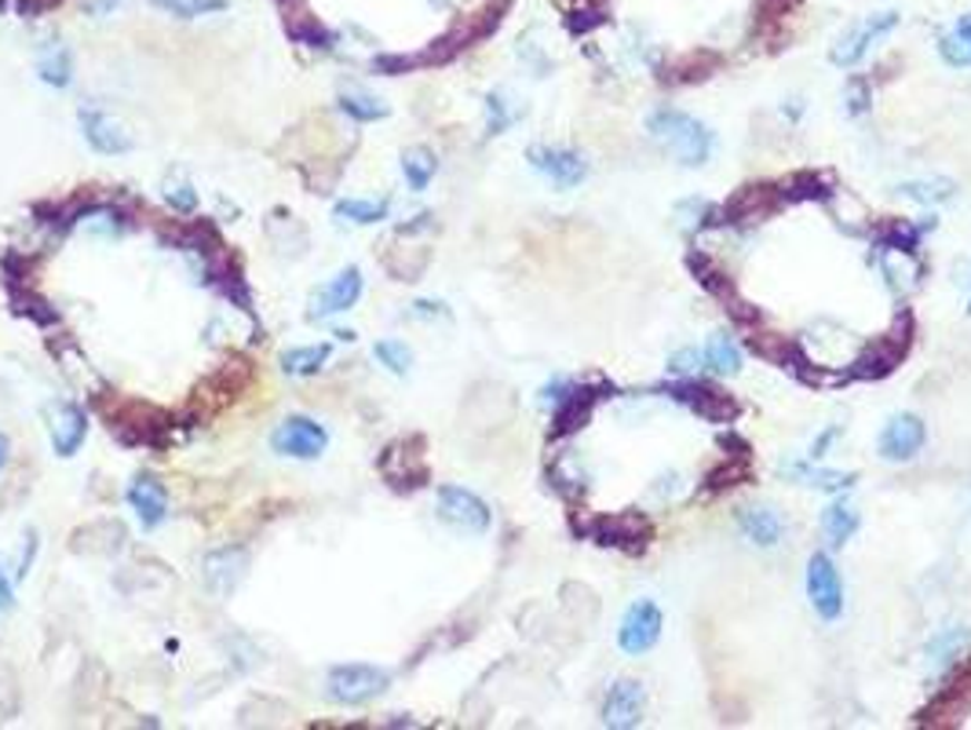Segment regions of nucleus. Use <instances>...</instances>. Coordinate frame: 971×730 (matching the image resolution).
<instances>
[{"label": "nucleus", "mask_w": 971, "mask_h": 730, "mask_svg": "<svg viewBox=\"0 0 971 730\" xmlns=\"http://www.w3.org/2000/svg\"><path fill=\"white\" fill-rule=\"evenodd\" d=\"M117 4H121V0H91L88 8L96 11V16H107V11H110V8H117Z\"/></svg>", "instance_id": "nucleus-42"}, {"label": "nucleus", "mask_w": 971, "mask_h": 730, "mask_svg": "<svg viewBox=\"0 0 971 730\" xmlns=\"http://www.w3.org/2000/svg\"><path fill=\"white\" fill-rule=\"evenodd\" d=\"M362 296V271L359 267H344L325 289H318V296L311 303V318H333L351 311Z\"/></svg>", "instance_id": "nucleus-13"}, {"label": "nucleus", "mask_w": 971, "mask_h": 730, "mask_svg": "<svg viewBox=\"0 0 971 730\" xmlns=\"http://www.w3.org/2000/svg\"><path fill=\"white\" fill-rule=\"evenodd\" d=\"M391 205L388 202H362V197H347V202H336L333 216L344 223H359V227H370V223L388 220Z\"/></svg>", "instance_id": "nucleus-26"}, {"label": "nucleus", "mask_w": 971, "mask_h": 730, "mask_svg": "<svg viewBox=\"0 0 971 730\" xmlns=\"http://www.w3.org/2000/svg\"><path fill=\"white\" fill-rule=\"evenodd\" d=\"M596 388H570L567 383V395H559V413H556V431H577L581 424L588 420L596 406Z\"/></svg>", "instance_id": "nucleus-20"}, {"label": "nucleus", "mask_w": 971, "mask_h": 730, "mask_svg": "<svg viewBox=\"0 0 971 730\" xmlns=\"http://www.w3.org/2000/svg\"><path fill=\"white\" fill-rule=\"evenodd\" d=\"M439 519L461 534H485L493 523L490 504L464 486H442L439 489Z\"/></svg>", "instance_id": "nucleus-4"}, {"label": "nucleus", "mask_w": 971, "mask_h": 730, "mask_svg": "<svg viewBox=\"0 0 971 730\" xmlns=\"http://www.w3.org/2000/svg\"><path fill=\"white\" fill-rule=\"evenodd\" d=\"M373 358L395 377H405V373H410V366H413V351L405 348L402 340H380L373 348Z\"/></svg>", "instance_id": "nucleus-31"}, {"label": "nucleus", "mask_w": 971, "mask_h": 730, "mask_svg": "<svg viewBox=\"0 0 971 730\" xmlns=\"http://www.w3.org/2000/svg\"><path fill=\"white\" fill-rule=\"evenodd\" d=\"M165 202L173 205L176 212H194V208H198V191H194L190 183H176V187L168 183V187H165Z\"/></svg>", "instance_id": "nucleus-35"}, {"label": "nucleus", "mask_w": 971, "mask_h": 730, "mask_svg": "<svg viewBox=\"0 0 971 730\" xmlns=\"http://www.w3.org/2000/svg\"><path fill=\"white\" fill-rule=\"evenodd\" d=\"M8 454H11V446H8V435L0 431V471H4V464H8Z\"/></svg>", "instance_id": "nucleus-43"}, {"label": "nucleus", "mask_w": 971, "mask_h": 730, "mask_svg": "<svg viewBox=\"0 0 971 730\" xmlns=\"http://www.w3.org/2000/svg\"><path fill=\"white\" fill-rule=\"evenodd\" d=\"M924 438H928V431H924L921 417H913V413H899V417H891V420L884 424L881 438H876V449H881V457H884V460L902 464V460H913L916 454H921Z\"/></svg>", "instance_id": "nucleus-11"}, {"label": "nucleus", "mask_w": 971, "mask_h": 730, "mask_svg": "<svg viewBox=\"0 0 971 730\" xmlns=\"http://www.w3.org/2000/svg\"><path fill=\"white\" fill-rule=\"evenodd\" d=\"M77 121H81V136L85 143L91 146L96 154H128L133 150V136L114 121V117L107 110H99V106H81L77 110Z\"/></svg>", "instance_id": "nucleus-10"}, {"label": "nucleus", "mask_w": 971, "mask_h": 730, "mask_svg": "<svg viewBox=\"0 0 971 730\" xmlns=\"http://www.w3.org/2000/svg\"><path fill=\"white\" fill-rule=\"evenodd\" d=\"M661 391H668L676 398V402L690 406L698 417H708V420H730L734 413H738V406L730 402V398L724 391L708 388V383H698V380H679V383H665Z\"/></svg>", "instance_id": "nucleus-12"}, {"label": "nucleus", "mask_w": 971, "mask_h": 730, "mask_svg": "<svg viewBox=\"0 0 971 730\" xmlns=\"http://www.w3.org/2000/svg\"><path fill=\"white\" fill-rule=\"evenodd\" d=\"M336 103H340V110L359 125H370V121H380V117H388V103H380L376 96H365V91H344Z\"/></svg>", "instance_id": "nucleus-29"}, {"label": "nucleus", "mask_w": 971, "mask_h": 730, "mask_svg": "<svg viewBox=\"0 0 971 730\" xmlns=\"http://www.w3.org/2000/svg\"><path fill=\"white\" fill-rule=\"evenodd\" d=\"M647 132L668 157H676V162L687 165V168L705 165L708 154H713V132H708L698 117H690L684 110H673V106L654 110L647 117Z\"/></svg>", "instance_id": "nucleus-1"}, {"label": "nucleus", "mask_w": 971, "mask_h": 730, "mask_svg": "<svg viewBox=\"0 0 971 730\" xmlns=\"http://www.w3.org/2000/svg\"><path fill=\"white\" fill-rule=\"evenodd\" d=\"M333 343H307V348H288L282 354V369L288 377H314L318 369L330 362Z\"/></svg>", "instance_id": "nucleus-21"}, {"label": "nucleus", "mask_w": 971, "mask_h": 730, "mask_svg": "<svg viewBox=\"0 0 971 730\" xmlns=\"http://www.w3.org/2000/svg\"><path fill=\"white\" fill-rule=\"evenodd\" d=\"M661 606L650 603V600H636L632 606L625 610L621 617V629H618V646L625 650V654H647L650 646H658L661 640Z\"/></svg>", "instance_id": "nucleus-7"}, {"label": "nucleus", "mask_w": 971, "mask_h": 730, "mask_svg": "<svg viewBox=\"0 0 971 730\" xmlns=\"http://www.w3.org/2000/svg\"><path fill=\"white\" fill-rule=\"evenodd\" d=\"M157 8L168 11V16L179 19H198V16H213V11L227 8V0H154Z\"/></svg>", "instance_id": "nucleus-32"}, {"label": "nucleus", "mask_w": 971, "mask_h": 730, "mask_svg": "<svg viewBox=\"0 0 971 730\" xmlns=\"http://www.w3.org/2000/svg\"><path fill=\"white\" fill-rule=\"evenodd\" d=\"M643 701H647V694L636 680H618L607 690V701H602V723L621 730L636 727L643 720Z\"/></svg>", "instance_id": "nucleus-14"}, {"label": "nucleus", "mask_w": 971, "mask_h": 730, "mask_svg": "<svg viewBox=\"0 0 971 730\" xmlns=\"http://www.w3.org/2000/svg\"><path fill=\"white\" fill-rule=\"evenodd\" d=\"M439 172V157L428 150V146H410V150L402 154V176L405 183H410V191H428V183L435 179Z\"/></svg>", "instance_id": "nucleus-22"}, {"label": "nucleus", "mask_w": 971, "mask_h": 730, "mask_svg": "<svg viewBox=\"0 0 971 730\" xmlns=\"http://www.w3.org/2000/svg\"><path fill=\"white\" fill-rule=\"evenodd\" d=\"M895 26H899V11H876V16L859 22L855 30H847L844 37H840V45L833 48V56H830L833 66H840V70H855V66L865 59V51L881 41V37H887Z\"/></svg>", "instance_id": "nucleus-5"}, {"label": "nucleus", "mask_w": 971, "mask_h": 730, "mask_svg": "<svg viewBox=\"0 0 971 730\" xmlns=\"http://www.w3.org/2000/svg\"><path fill=\"white\" fill-rule=\"evenodd\" d=\"M916 242H921V231H916L913 223H891V227L884 231V237H881V245L899 249V252H913Z\"/></svg>", "instance_id": "nucleus-34"}, {"label": "nucleus", "mask_w": 971, "mask_h": 730, "mask_svg": "<svg viewBox=\"0 0 971 730\" xmlns=\"http://www.w3.org/2000/svg\"><path fill=\"white\" fill-rule=\"evenodd\" d=\"M910 337H913V325H910V318L902 314L895 322V329L884 337V343H873V348L859 358L855 377L859 380H876V377L891 373V369L899 366V358L905 354V348H910Z\"/></svg>", "instance_id": "nucleus-9"}, {"label": "nucleus", "mask_w": 971, "mask_h": 730, "mask_svg": "<svg viewBox=\"0 0 971 730\" xmlns=\"http://www.w3.org/2000/svg\"><path fill=\"white\" fill-rule=\"evenodd\" d=\"M807 595L822 621H836L844 614V581H840L836 563L825 552L811 555L807 563Z\"/></svg>", "instance_id": "nucleus-6"}, {"label": "nucleus", "mask_w": 971, "mask_h": 730, "mask_svg": "<svg viewBox=\"0 0 971 730\" xmlns=\"http://www.w3.org/2000/svg\"><path fill=\"white\" fill-rule=\"evenodd\" d=\"M738 526L753 544H759V548H778L782 537H785V519L774 508H764V504H756V508H742L738 512Z\"/></svg>", "instance_id": "nucleus-18"}, {"label": "nucleus", "mask_w": 971, "mask_h": 730, "mask_svg": "<svg viewBox=\"0 0 971 730\" xmlns=\"http://www.w3.org/2000/svg\"><path fill=\"white\" fill-rule=\"evenodd\" d=\"M822 526H825V537H830V541L836 544V548H840V544H847L851 537H855V529H859V512L836 500V504H830V508H825Z\"/></svg>", "instance_id": "nucleus-28"}, {"label": "nucleus", "mask_w": 971, "mask_h": 730, "mask_svg": "<svg viewBox=\"0 0 971 730\" xmlns=\"http://www.w3.org/2000/svg\"><path fill=\"white\" fill-rule=\"evenodd\" d=\"M11 606H16V588H11V581L4 574V563H0V614L11 610Z\"/></svg>", "instance_id": "nucleus-40"}, {"label": "nucleus", "mask_w": 971, "mask_h": 730, "mask_svg": "<svg viewBox=\"0 0 971 730\" xmlns=\"http://www.w3.org/2000/svg\"><path fill=\"white\" fill-rule=\"evenodd\" d=\"M413 314H420V318H431V314H445V311H442V303L420 300V303H413Z\"/></svg>", "instance_id": "nucleus-41"}, {"label": "nucleus", "mask_w": 971, "mask_h": 730, "mask_svg": "<svg viewBox=\"0 0 971 730\" xmlns=\"http://www.w3.org/2000/svg\"><path fill=\"white\" fill-rule=\"evenodd\" d=\"M705 366V358H702V351H679V354H673V373H694V369H702Z\"/></svg>", "instance_id": "nucleus-39"}, {"label": "nucleus", "mask_w": 971, "mask_h": 730, "mask_svg": "<svg viewBox=\"0 0 971 730\" xmlns=\"http://www.w3.org/2000/svg\"><path fill=\"white\" fill-rule=\"evenodd\" d=\"M19 303H26L22 311H30L41 325H59V314H56V311H45V308H48L45 300H37V296H30V292H26V296H19Z\"/></svg>", "instance_id": "nucleus-38"}, {"label": "nucleus", "mask_w": 971, "mask_h": 730, "mask_svg": "<svg viewBox=\"0 0 971 730\" xmlns=\"http://www.w3.org/2000/svg\"><path fill=\"white\" fill-rule=\"evenodd\" d=\"M85 435H88L85 409L73 402H62L56 409V420H51V449H56L59 457H73L77 449L85 446Z\"/></svg>", "instance_id": "nucleus-17"}, {"label": "nucleus", "mask_w": 971, "mask_h": 730, "mask_svg": "<svg viewBox=\"0 0 971 730\" xmlns=\"http://www.w3.org/2000/svg\"><path fill=\"white\" fill-rule=\"evenodd\" d=\"M971 646V629H964V625H950V629H942L935 640L928 643V669H931V675H939V672H950L957 661L964 658V650Z\"/></svg>", "instance_id": "nucleus-19"}, {"label": "nucleus", "mask_w": 971, "mask_h": 730, "mask_svg": "<svg viewBox=\"0 0 971 730\" xmlns=\"http://www.w3.org/2000/svg\"><path fill=\"white\" fill-rule=\"evenodd\" d=\"M902 194L916 197V202H942V197L953 194V183H931V187H924V183H916V187H902Z\"/></svg>", "instance_id": "nucleus-37"}, {"label": "nucleus", "mask_w": 971, "mask_h": 730, "mask_svg": "<svg viewBox=\"0 0 971 730\" xmlns=\"http://www.w3.org/2000/svg\"><path fill=\"white\" fill-rule=\"evenodd\" d=\"M847 114L851 117H862L865 110H870V85L862 81V77H855V81L847 85Z\"/></svg>", "instance_id": "nucleus-36"}, {"label": "nucleus", "mask_w": 971, "mask_h": 730, "mask_svg": "<svg viewBox=\"0 0 971 730\" xmlns=\"http://www.w3.org/2000/svg\"><path fill=\"white\" fill-rule=\"evenodd\" d=\"M128 504L139 515L143 529H157L168 519V489L154 475H136L133 486H128Z\"/></svg>", "instance_id": "nucleus-15"}, {"label": "nucleus", "mask_w": 971, "mask_h": 730, "mask_svg": "<svg viewBox=\"0 0 971 730\" xmlns=\"http://www.w3.org/2000/svg\"><path fill=\"white\" fill-rule=\"evenodd\" d=\"M939 56L947 59L950 66H971V16L957 19L953 30H947L939 37Z\"/></svg>", "instance_id": "nucleus-24"}, {"label": "nucleus", "mask_w": 971, "mask_h": 730, "mask_svg": "<svg viewBox=\"0 0 971 730\" xmlns=\"http://www.w3.org/2000/svg\"><path fill=\"white\" fill-rule=\"evenodd\" d=\"M516 121V110L508 106V99L501 96V91H493V96H485V132L490 136H501V132Z\"/></svg>", "instance_id": "nucleus-33"}, {"label": "nucleus", "mask_w": 971, "mask_h": 730, "mask_svg": "<svg viewBox=\"0 0 971 730\" xmlns=\"http://www.w3.org/2000/svg\"><path fill=\"white\" fill-rule=\"evenodd\" d=\"M37 74H41V81L51 85V88H67L73 81V56L70 48H51L41 56V62H37Z\"/></svg>", "instance_id": "nucleus-27"}, {"label": "nucleus", "mask_w": 971, "mask_h": 730, "mask_svg": "<svg viewBox=\"0 0 971 730\" xmlns=\"http://www.w3.org/2000/svg\"><path fill=\"white\" fill-rule=\"evenodd\" d=\"M245 570H248V552L238 548V544H234V548H219V552L205 555V581H208V588H213L216 595H231L234 588H238Z\"/></svg>", "instance_id": "nucleus-16"}, {"label": "nucleus", "mask_w": 971, "mask_h": 730, "mask_svg": "<svg viewBox=\"0 0 971 730\" xmlns=\"http://www.w3.org/2000/svg\"><path fill=\"white\" fill-rule=\"evenodd\" d=\"M527 157H530V165L559 191L581 187V183L588 179V162L577 150H570V146H530Z\"/></svg>", "instance_id": "nucleus-8"}, {"label": "nucleus", "mask_w": 971, "mask_h": 730, "mask_svg": "<svg viewBox=\"0 0 971 730\" xmlns=\"http://www.w3.org/2000/svg\"><path fill=\"white\" fill-rule=\"evenodd\" d=\"M702 358H705L708 373H719V377H730V373H738V369H742V351L727 333H716L713 340H708Z\"/></svg>", "instance_id": "nucleus-23"}, {"label": "nucleus", "mask_w": 971, "mask_h": 730, "mask_svg": "<svg viewBox=\"0 0 971 730\" xmlns=\"http://www.w3.org/2000/svg\"><path fill=\"white\" fill-rule=\"evenodd\" d=\"M330 446V431L311 417H285L271 435V449L278 457L293 460H318Z\"/></svg>", "instance_id": "nucleus-3"}, {"label": "nucleus", "mask_w": 971, "mask_h": 730, "mask_svg": "<svg viewBox=\"0 0 971 730\" xmlns=\"http://www.w3.org/2000/svg\"><path fill=\"white\" fill-rule=\"evenodd\" d=\"M782 471L793 475V479H804L807 486H815V489H833V494L855 483V475H847V471H818V468H807V464H785Z\"/></svg>", "instance_id": "nucleus-30"}, {"label": "nucleus", "mask_w": 971, "mask_h": 730, "mask_svg": "<svg viewBox=\"0 0 971 730\" xmlns=\"http://www.w3.org/2000/svg\"><path fill=\"white\" fill-rule=\"evenodd\" d=\"M391 687V672L376 665H336L325 675V690L340 705H365V701L380 698Z\"/></svg>", "instance_id": "nucleus-2"}, {"label": "nucleus", "mask_w": 971, "mask_h": 730, "mask_svg": "<svg viewBox=\"0 0 971 730\" xmlns=\"http://www.w3.org/2000/svg\"><path fill=\"white\" fill-rule=\"evenodd\" d=\"M596 541L614 544V548H621V544H628V541H647V523L636 519V515H625V519H602L596 526Z\"/></svg>", "instance_id": "nucleus-25"}]
</instances>
